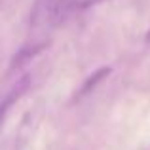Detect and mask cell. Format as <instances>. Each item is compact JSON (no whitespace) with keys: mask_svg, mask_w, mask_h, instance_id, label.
<instances>
[{"mask_svg":"<svg viewBox=\"0 0 150 150\" xmlns=\"http://www.w3.org/2000/svg\"><path fill=\"white\" fill-rule=\"evenodd\" d=\"M74 11H78V0H36L30 10L29 42L46 48L50 33Z\"/></svg>","mask_w":150,"mask_h":150,"instance_id":"obj_1","label":"cell"},{"mask_svg":"<svg viewBox=\"0 0 150 150\" xmlns=\"http://www.w3.org/2000/svg\"><path fill=\"white\" fill-rule=\"evenodd\" d=\"M29 86H30V76L29 74H23V76L17 78L10 88H6L2 91V95H0V122L4 120V116H6L8 110L27 93Z\"/></svg>","mask_w":150,"mask_h":150,"instance_id":"obj_2","label":"cell"},{"mask_svg":"<svg viewBox=\"0 0 150 150\" xmlns=\"http://www.w3.org/2000/svg\"><path fill=\"white\" fill-rule=\"evenodd\" d=\"M110 74V69L108 67H105V69H99V70H95V72L91 74V76L88 78V82H84V86H82V89H80V95H86V93H89L93 88H95L99 82H103L106 76Z\"/></svg>","mask_w":150,"mask_h":150,"instance_id":"obj_3","label":"cell"},{"mask_svg":"<svg viewBox=\"0 0 150 150\" xmlns=\"http://www.w3.org/2000/svg\"><path fill=\"white\" fill-rule=\"evenodd\" d=\"M0 2H2V0H0Z\"/></svg>","mask_w":150,"mask_h":150,"instance_id":"obj_4","label":"cell"}]
</instances>
